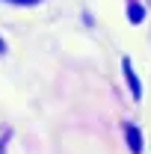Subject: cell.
Wrapping results in <instances>:
<instances>
[{
  "mask_svg": "<svg viewBox=\"0 0 151 154\" xmlns=\"http://www.w3.org/2000/svg\"><path fill=\"white\" fill-rule=\"evenodd\" d=\"M122 68H125V77H128V86H131L133 98H142V83H139V77H136V71H133L131 59H122Z\"/></svg>",
  "mask_w": 151,
  "mask_h": 154,
  "instance_id": "6da1fadb",
  "label": "cell"
},
{
  "mask_svg": "<svg viewBox=\"0 0 151 154\" xmlns=\"http://www.w3.org/2000/svg\"><path fill=\"white\" fill-rule=\"evenodd\" d=\"M125 136H128V145H131V151H133V154L142 151V134H139V128L128 125V128H125Z\"/></svg>",
  "mask_w": 151,
  "mask_h": 154,
  "instance_id": "7a4b0ae2",
  "label": "cell"
},
{
  "mask_svg": "<svg viewBox=\"0 0 151 154\" xmlns=\"http://www.w3.org/2000/svg\"><path fill=\"white\" fill-rule=\"evenodd\" d=\"M128 21H133V24H142V21H145V9H142V3H136V0L128 3Z\"/></svg>",
  "mask_w": 151,
  "mask_h": 154,
  "instance_id": "3957f363",
  "label": "cell"
},
{
  "mask_svg": "<svg viewBox=\"0 0 151 154\" xmlns=\"http://www.w3.org/2000/svg\"><path fill=\"white\" fill-rule=\"evenodd\" d=\"M6 3H15V6H36L42 0H6Z\"/></svg>",
  "mask_w": 151,
  "mask_h": 154,
  "instance_id": "277c9868",
  "label": "cell"
},
{
  "mask_svg": "<svg viewBox=\"0 0 151 154\" xmlns=\"http://www.w3.org/2000/svg\"><path fill=\"white\" fill-rule=\"evenodd\" d=\"M0 54H6V42L3 38H0Z\"/></svg>",
  "mask_w": 151,
  "mask_h": 154,
  "instance_id": "5b68a950",
  "label": "cell"
}]
</instances>
